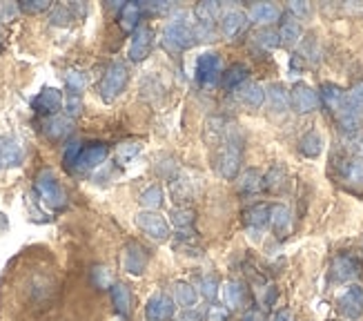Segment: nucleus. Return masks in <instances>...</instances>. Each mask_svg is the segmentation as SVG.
Returning <instances> with one entry per match:
<instances>
[{
  "label": "nucleus",
  "mask_w": 363,
  "mask_h": 321,
  "mask_svg": "<svg viewBox=\"0 0 363 321\" xmlns=\"http://www.w3.org/2000/svg\"><path fill=\"white\" fill-rule=\"evenodd\" d=\"M241 160H243V138L236 130V125L230 123L223 141L216 146V156H214V170L220 179L234 181L241 172Z\"/></svg>",
  "instance_id": "nucleus-1"
},
{
  "label": "nucleus",
  "mask_w": 363,
  "mask_h": 321,
  "mask_svg": "<svg viewBox=\"0 0 363 321\" xmlns=\"http://www.w3.org/2000/svg\"><path fill=\"white\" fill-rule=\"evenodd\" d=\"M337 183L352 195L363 192V156H341L335 160Z\"/></svg>",
  "instance_id": "nucleus-2"
},
{
  "label": "nucleus",
  "mask_w": 363,
  "mask_h": 321,
  "mask_svg": "<svg viewBox=\"0 0 363 321\" xmlns=\"http://www.w3.org/2000/svg\"><path fill=\"white\" fill-rule=\"evenodd\" d=\"M163 47L169 52V54H181L185 50H189L196 38H194V27L177 18V21H169L165 27H163V38H161Z\"/></svg>",
  "instance_id": "nucleus-3"
},
{
  "label": "nucleus",
  "mask_w": 363,
  "mask_h": 321,
  "mask_svg": "<svg viewBox=\"0 0 363 321\" xmlns=\"http://www.w3.org/2000/svg\"><path fill=\"white\" fill-rule=\"evenodd\" d=\"M363 263L359 256L350 252H339L330 263V281L333 283H352L361 277Z\"/></svg>",
  "instance_id": "nucleus-4"
},
{
  "label": "nucleus",
  "mask_w": 363,
  "mask_h": 321,
  "mask_svg": "<svg viewBox=\"0 0 363 321\" xmlns=\"http://www.w3.org/2000/svg\"><path fill=\"white\" fill-rule=\"evenodd\" d=\"M128 80H130V74H128V67H125L123 62H114V65H109V70L105 72L101 85H99L103 101L112 103L116 96H121L123 89L128 87Z\"/></svg>",
  "instance_id": "nucleus-5"
},
{
  "label": "nucleus",
  "mask_w": 363,
  "mask_h": 321,
  "mask_svg": "<svg viewBox=\"0 0 363 321\" xmlns=\"http://www.w3.org/2000/svg\"><path fill=\"white\" fill-rule=\"evenodd\" d=\"M134 221H136L138 230L143 234H147L152 241H156V244H165V241L169 239V234H172L167 221L159 212H152V210L138 212Z\"/></svg>",
  "instance_id": "nucleus-6"
},
{
  "label": "nucleus",
  "mask_w": 363,
  "mask_h": 321,
  "mask_svg": "<svg viewBox=\"0 0 363 321\" xmlns=\"http://www.w3.org/2000/svg\"><path fill=\"white\" fill-rule=\"evenodd\" d=\"M196 78L205 87H214L223 78V60L214 52H205L196 60Z\"/></svg>",
  "instance_id": "nucleus-7"
},
{
  "label": "nucleus",
  "mask_w": 363,
  "mask_h": 321,
  "mask_svg": "<svg viewBox=\"0 0 363 321\" xmlns=\"http://www.w3.org/2000/svg\"><path fill=\"white\" fill-rule=\"evenodd\" d=\"M36 192L40 195V199L54 207V210H60L62 205H65V192L60 190L56 176L52 174V170H43L36 179Z\"/></svg>",
  "instance_id": "nucleus-8"
},
{
  "label": "nucleus",
  "mask_w": 363,
  "mask_h": 321,
  "mask_svg": "<svg viewBox=\"0 0 363 321\" xmlns=\"http://www.w3.org/2000/svg\"><path fill=\"white\" fill-rule=\"evenodd\" d=\"M319 101L335 116V121H339L345 111H350L348 105H345V89L337 83H323L319 89Z\"/></svg>",
  "instance_id": "nucleus-9"
},
{
  "label": "nucleus",
  "mask_w": 363,
  "mask_h": 321,
  "mask_svg": "<svg viewBox=\"0 0 363 321\" xmlns=\"http://www.w3.org/2000/svg\"><path fill=\"white\" fill-rule=\"evenodd\" d=\"M321 105L319 101V92H314L310 85L306 83H296L290 89V107L296 111V114H310Z\"/></svg>",
  "instance_id": "nucleus-10"
},
{
  "label": "nucleus",
  "mask_w": 363,
  "mask_h": 321,
  "mask_svg": "<svg viewBox=\"0 0 363 321\" xmlns=\"http://www.w3.org/2000/svg\"><path fill=\"white\" fill-rule=\"evenodd\" d=\"M337 310L341 317L350 319V321H357L363 317V285H350L348 290H345L339 301H337Z\"/></svg>",
  "instance_id": "nucleus-11"
},
{
  "label": "nucleus",
  "mask_w": 363,
  "mask_h": 321,
  "mask_svg": "<svg viewBox=\"0 0 363 321\" xmlns=\"http://www.w3.org/2000/svg\"><path fill=\"white\" fill-rule=\"evenodd\" d=\"M220 299L228 310H241L250 303L247 285L239 279H228L225 283H220Z\"/></svg>",
  "instance_id": "nucleus-12"
},
{
  "label": "nucleus",
  "mask_w": 363,
  "mask_h": 321,
  "mask_svg": "<svg viewBox=\"0 0 363 321\" xmlns=\"http://www.w3.org/2000/svg\"><path fill=\"white\" fill-rule=\"evenodd\" d=\"M145 317L147 321H172L177 317V303L169 295L165 293H156L150 297L147 306H145Z\"/></svg>",
  "instance_id": "nucleus-13"
},
{
  "label": "nucleus",
  "mask_w": 363,
  "mask_h": 321,
  "mask_svg": "<svg viewBox=\"0 0 363 321\" xmlns=\"http://www.w3.org/2000/svg\"><path fill=\"white\" fill-rule=\"evenodd\" d=\"M147 263H150L147 250L140 244H136V241H130L128 248H125V254H123V268H125V272H130V275H143Z\"/></svg>",
  "instance_id": "nucleus-14"
},
{
  "label": "nucleus",
  "mask_w": 363,
  "mask_h": 321,
  "mask_svg": "<svg viewBox=\"0 0 363 321\" xmlns=\"http://www.w3.org/2000/svg\"><path fill=\"white\" fill-rule=\"evenodd\" d=\"M245 23H247V13H243L241 9H236V7H230V9H223V13H220L218 31L225 38H234L245 29Z\"/></svg>",
  "instance_id": "nucleus-15"
},
{
  "label": "nucleus",
  "mask_w": 363,
  "mask_h": 321,
  "mask_svg": "<svg viewBox=\"0 0 363 321\" xmlns=\"http://www.w3.org/2000/svg\"><path fill=\"white\" fill-rule=\"evenodd\" d=\"M152 45H154V31L145 25H140L134 36H132V45H130V58L134 62L145 60L152 52Z\"/></svg>",
  "instance_id": "nucleus-16"
},
{
  "label": "nucleus",
  "mask_w": 363,
  "mask_h": 321,
  "mask_svg": "<svg viewBox=\"0 0 363 321\" xmlns=\"http://www.w3.org/2000/svg\"><path fill=\"white\" fill-rule=\"evenodd\" d=\"M270 207L267 203H255L250 205L243 212V223L247 232H263L267 226H270Z\"/></svg>",
  "instance_id": "nucleus-17"
},
{
  "label": "nucleus",
  "mask_w": 363,
  "mask_h": 321,
  "mask_svg": "<svg viewBox=\"0 0 363 321\" xmlns=\"http://www.w3.org/2000/svg\"><path fill=\"white\" fill-rule=\"evenodd\" d=\"M107 146L105 143H91V146H85L81 148V152H78V158H76V168L78 170H91V168H96L101 165L105 156H107Z\"/></svg>",
  "instance_id": "nucleus-18"
},
{
  "label": "nucleus",
  "mask_w": 363,
  "mask_h": 321,
  "mask_svg": "<svg viewBox=\"0 0 363 321\" xmlns=\"http://www.w3.org/2000/svg\"><path fill=\"white\" fill-rule=\"evenodd\" d=\"M199 290L194 283L189 281H177L174 285H172V299H174L177 306H181L183 310H192L196 306L199 301Z\"/></svg>",
  "instance_id": "nucleus-19"
},
{
  "label": "nucleus",
  "mask_w": 363,
  "mask_h": 321,
  "mask_svg": "<svg viewBox=\"0 0 363 321\" xmlns=\"http://www.w3.org/2000/svg\"><path fill=\"white\" fill-rule=\"evenodd\" d=\"M247 18L257 25H272L281 18V9L274 3H252L247 9Z\"/></svg>",
  "instance_id": "nucleus-20"
},
{
  "label": "nucleus",
  "mask_w": 363,
  "mask_h": 321,
  "mask_svg": "<svg viewBox=\"0 0 363 321\" xmlns=\"http://www.w3.org/2000/svg\"><path fill=\"white\" fill-rule=\"evenodd\" d=\"M236 96H239V101L250 109H259L265 103V89L259 83H252V80H247L245 85L236 89Z\"/></svg>",
  "instance_id": "nucleus-21"
},
{
  "label": "nucleus",
  "mask_w": 363,
  "mask_h": 321,
  "mask_svg": "<svg viewBox=\"0 0 363 321\" xmlns=\"http://www.w3.org/2000/svg\"><path fill=\"white\" fill-rule=\"evenodd\" d=\"M247 76H250L247 65H243V62H232L230 67L223 70V78H220V83H223V87L228 92H234V89H239L241 85L247 83Z\"/></svg>",
  "instance_id": "nucleus-22"
},
{
  "label": "nucleus",
  "mask_w": 363,
  "mask_h": 321,
  "mask_svg": "<svg viewBox=\"0 0 363 321\" xmlns=\"http://www.w3.org/2000/svg\"><path fill=\"white\" fill-rule=\"evenodd\" d=\"M303 36V29H301V23H298L294 16H283V21L279 25V38H281V45H296Z\"/></svg>",
  "instance_id": "nucleus-23"
},
{
  "label": "nucleus",
  "mask_w": 363,
  "mask_h": 321,
  "mask_svg": "<svg viewBox=\"0 0 363 321\" xmlns=\"http://www.w3.org/2000/svg\"><path fill=\"white\" fill-rule=\"evenodd\" d=\"M62 105V96L58 89H43L36 99H34V109L38 114H56Z\"/></svg>",
  "instance_id": "nucleus-24"
},
{
  "label": "nucleus",
  "mask_w": 363,
  "mask_h": 321,
  "mask_svg": "<svg viewBox=\"0 0 363 321\" xmlns=\"http://www.w3.org/2000/svg\"><path fill=\"white\" fill-rule=\"evenodd\" d=\"M228 127H230V123L223 116H212V119H208V123H205V127H203V141L208 143V146L216 148L218 143L223 141Z\"/></svg>",
  "instance_id": "nucleus-25"
},
{
  "label": "nucleus",
  "mask_w": 363,
  "mask_h": 321,
  "mask_svg": "<svg viewBox=\"0 0 363 321\" xmlns=\"http://www.w3.org/2000/svg\"><path fill=\"white\" fill-rule=\"evenodd\" d=\"M323 150V136L317 130L306 132L301 138H298V152L308 158H317Z\"/></svg>",
  "instance_id": "nucleus-26"
},
{
  "label": "nucleus",
  "mask_w": 363,
  "mask_h": 321,
  "mask_svg": "<svg viewBox=\"0 0 363 321\" xmlns=\"http://www.w3.org/2000/svg\"><path fill=\"white\" fill-rule=\"evenodd\" d=\"M265 99L274 111H286L290 107V92L286 89V85H281V83H272L270 87H267Z\"/></svg>",
  "instance_id": "nucleus-27"
},
{
  "label": "nucleus",
  "mask_w": 363,
  "mask_h": 321,
  "mask_svg": "<svg viewBox=\"0 0 363 321\" xmlns=\"http://www.w3.org/2000/svg\"><path fill=\"white\" fill-rule=\"evenodd\" d=\"M270 226L272 230L277 232V236H286L288 230H290V210L286 205H272L270 207Z\"/></svg>",
  "instance_id": "nucleus-28"
},
{
  "label": "nucleus",
  "mask_w": 363,
  "mask_h": 321,
  "mask_svg": "<svg viewBox=\"0 0 363 321\" xmlns=\"http://www.w3.org/2000/svg\"><path fill=\"white\" fill-rule=\"evenodd\" d=\"M140 13H143V5H138V3L123 5L121 7V13H118L121 27L125 31H136L138 29V21H140Z\"/></svg>",
  "instance_id": "nucleus-29"
},
{
  "label": "nucleus",
  "mask_w": 363,
  "mask_h": 321,
  "mask_svg": "<svg viewBox=\"0 0 363 321\" xmlns=\"http://www.w3.org/2000/svg\"><path fill=\"white\" fill-rule=\"evenodd\" d=\"M261 187H263V174L257 168H247L239 179V190L243 195H257Z\"/></svg>",
  "instance_id": "nucleus-30"
},
{
  "label": "nucleus",
  "mask_w": 363,
  "mask_h": 321,
  "mask_svg": "<svg viewBox=\"0 0 363 321\" xmlns=\"http://www.w3.org/2000/svg\"><path fill=\"white\" fill-rule=\"evenodd\" d=\"M223 13V7H220L216 0H203L194 7V16L199 18V23H214L216 18H220Z\"/></svg>",
  "instance_id": "nucleus-31"
},
{
  "label": "nucleus",
  "mask_w": 363,
  "mask_h": 321,
  "mask_svg": "<svg viewBox=\"0 0 363 321\" xmlns=\"http://www.w3.org/2000/svg\"><path fill=\"white\" fill-rule=\"evenodd\" d=\"M112 301L121 315H130L132 310V293L125 283H114L112 285Z\"/></svg>",
  "instance_id": "nucleus-32"
},
{
  "label": "nucleus",
  "mask_w": 363,
  "mask_h": 321,
  "mask_svg": "<svg viewBox=\"0 0 363 321\" xmlns=\"http://www.w3.org/2000/svg\"><path fill=\"white\" fill-rule=\"evenodd\" d=\"M172 223H174V228L177 230H189L194 226V221H196V214H194V210H189V205H181V207H174V210H172Z\"/></svg>",
  "instance_id": "nucleus-33"
},
{
  "label": "nucleus",
  "mask_w": 363,
  "mask_h": 321,
  "mask_svg": "<svg viewBox=\"0 0 363 321\" xmlns=\"http://www.w3.org/2000/svg\"><path fill=\"white\" fill-rule=\"evenodd\" d=\"M286 181H288V174H286V168H281V165H274L270 172H267L265 176H263V187L267 190V192H281L283 190V185H286Z\"/></svg>",
  "instance_id": "nucleus-34"
},
{
  "label": "nucleus",
  "mask_w": 363,
  "mask_h": 321,
  "mask_svg": "<svg viewBox=\"0 0 363 321\" xmlns=\"http://www.w3.org/2000/svg\"><path fill=\"white\" fill-rule=\"evenodd\" d=\"M196 290H199V295H203L210 303H214L216 297L220 295V283H218L216 275H212V272H210V275H203V277L199 279Z\"/></svg>",
  "instance_id": "nucleus-35"
},
{
  "label": "nucleus",
  "mask_w": 363,
  "mask_h": 321,
  "mask_svg": "<svg viewBox=\"0 0 363 321\" xmlns=\"http://www.w3.org/2000/svg\"><path fill=\"white\" fill-rule=\"evenodd\" d=\"M345 105L352 111V114H363V80L350 85V89L345 92Z\"/></svg>",
  "instance_id": "nucleus-36"
},
{
  "label": "nucleus",
  "mask_w": 363,
  "mask_h": 321,
  "mask_svg": "<svg viewBox=\"0 0 363 321\" xmlns=\"http://www.w3.org/2000/svg\"><path fill=\"white\" fill-rule=\"evenodd\" d=\"M163 201H165V195H163V187L161 185H150L143 195H140V203H143L147 210H152V212H156L159 207L163 205Z\"/></svg>",
  "instance_id": "nucleus-37"
},
{
  "label": "nucleus",
  "mask_w": 363,
  "mask_h": 321,
  "mask_svg": "<svg viewBox=\"0 0 363 321\" xmlns=\"http://www.w3.org/2000/svg\"><path fill=\"white\" fill-rule=\"evenodd\" d=\"M0 143H3V146H0V152H3V163L18 165L21 158H23V150H21L18 143L11 141V138H5V141H0Z\"/></svg>",
  "instance_id": "nucleus-38"
},
{
  "label": "nucleus",
  "mask_w": 363,
  "mask_h": 321,
  "mask_svg": "<svg viewBox=\"0 0 363 321\" xmlns=\"http://www.w3.org/2000/svg\"><path fill=\"white\" fill-rule=\"evenodd\" d=\"M69 130H72V123L67 119H52L50 123L45 125V134L50 138H54V141L62 138Z\"/></svg>",
  "instance_id": "nucleus-39"
},
{
  "label": "nucleus",
  "mask_w": 363,
  "mask_h": 321,
  "mask_svg": "<svg viewBox=\"0 0 363 321\" xmlns=\"http://www.w3.org/2000/svg\"><path fill=\"white\" fill-rule=\"evenodd\" d=\"M194 38L199 43H212V40H216V27H214V23H196L194 25Z\"/></svg>",
  "instance_id": "nucleus-40"
},
{
  "label": "nucleus",
  "mask_w": 363,
  "mask_h": 321,
  "mask_svg": "<svg viewBox=\"0 0 363 321\" xmlns=\"http://www.w3.org/2000/svg\"><path fill=\"white\" fill-rule=\"evenodd\" d=\"M257 43L265 50H274V47L281 45V38H279V31H272V29H261L257 34Z\"/></svg>",
  "instance_id": "nucleus-41"
},
{
  "label": "nucleus",
  "mask_w": 363,
  "mask_h": 321,
  "mask_svg": "<svg viewBox=\"0 0 363 321\" xmlns=\"http://www.w3.org/2000/svg\"><path fill=\"white\" fill-rule=\"evenodd\" d=\"M65 83H67L69 94H76L78 96V94L83 92V87H85V76L81 72H69L67 78H65Z\"/></svg>",
  "instance_id": "nucleus-42"
},
{
  "label": "nucleus",
  "mask_w": 363,
  "mask_h": 321,
  "mask_svg": "<svg viewBox=\"0 0 363 321\" xmlns=\"http://www.w3.org/2000/svg\"><path fill=\"white\" fill-rule=\"evenodd\" d=\"M228 317H230V310L223 306V303H210L205 321H228Z\"/></svg>",
  "instance_id": "nucleus-43"
},
{
  "label": "nucleus",
  "mask_w": 363,
  "mask_h": 321,
  "mask_svg": "<svg viewBox=\"0 0 363 321\" xmlns=\"http://www.w3.org/2000/svg\"><path fill=\"white\" fill-rule=\"evenodd\" d=\"M290 9V16H294V18H306V16H310V5L308 3H301V0H294V3L288 5Z\"/></svg>",
  "instance_id": "nucleus-44"
},
{
  "label": "nucleus",
  "mask_w": 363,
  "mask_h": 321,
  "mask_svg": "<svg viewBox=\"0 0 363 321\" xmlns=\"http://www.w3.org/2000/svg\"><path fill=\"white\" fill-rule=\"evenodd\" d=\"M50 7V3H43V0H31V3H23V11L27 13H38V11H45Z\"/></svg>",
  "instance_id": "nucleus-45"
},
{
  "label": "nucleus",
  "mask_w": 363,
  "mask_h": 321,
  "mask_svg": "<svg viewBox=\"0 0 363 321\" xmlns=\"http://www.w3.org/2000/svg\"><path fill=\"white\" fill-rule=\"evenodd\" d=\"M174 321H205V317L199 310H183L179 317H174Z\"/></svg>",
  "instance_id": "nucleus-46"
},
{
  "label": "nucleus",
  "mask_w": 363,
  "mask_h": 321,
  "mask_svg": "<svg viewBox=\"0 0 363 321\" xmlns=\"http://www.w3.org/2000/svg\"><path fill=\"white\" fill-rule=\"evenodd\" d=\"M143 9H147L150 13H165L172 9V5L169 3H147V5H143Z\"/></svg>",
  "instance_id": "nucleus-47"
},
{
  "label": "nucleus",
  "mask_w": 363,
  "mask_h": 321,
  "mask_svg": "<svg viewBox=\"0 0 363 321\" xmlns=\"http://www.w3.org/2000/svg\"><path fill=\"white\" fill-rule=\"evenodd\" d=\"M67 111H69V114H78V111H81V101H78L76 94H69V99H67Z\"/></svg>",
  "instance_id": "nucleus-48"
},
{
  "label": "nucleus",
  "mask_w": 363,
  "mask_h": 321,
  "mask_svg": "<svg viewBox=\"0 0 363 321\" xmlns=\"http://www.w3.org/2000/svg\"><path fill=\"white\" fill-rule=\"evenodd\" d=\"M138 150H140L138 146H123V148H121V154H123V156H121V160H128V158H132V156H134Z\"/></svg>",
  "instance_id": "nucleus-49"
},
{
  "label": "nucleus",
  "mask_w": 363,
  "mask_h": 321,
  "mask_svg": "<svg viewBox=\"0 0 363 321\" xmlns=\"http://www.w3.org/2000/svg\"><path fill=\"white\" fill-rule=\"evenodd\" d=\"M290 319H292L290 310H279V312L272 317V321H290Z\"/></svg>",
  "instance_id": "nucleus-50"
},
{
  "label": "nucleus",
  "mask_w": 363,
  "mask_h": 321,
  "mask_svg": "<svg viewBox=\"0 0 363 321\" xmlns=\"http://www.w3.org/2000/svg\"><path fill=\"white\" fill-rule=\"evenodd\" d=\"M243 321H263V317H261L259 312H255V310H250V312L243 317Z\"/></svg>",
  "instance_id": "nucleus-51"
},
{
  "label": "nucleus",
  "mask_w": 363,
  "mask_h": 321,
  "mask_svg": "<svg viewBox=\"0 0 363 321\" xmlns=\"http://www.w3.org/2000/svg\"><path fill=\"white\" fill-rule=\"evenodd\" d=\"M0 165H3V152H0Z\"/></svg>",
  "instance_id": "nucleus-52"
}]
</instances>
